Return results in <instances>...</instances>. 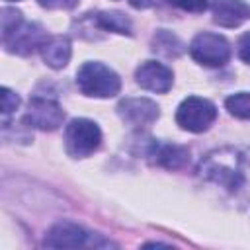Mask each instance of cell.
<instances>
[{
    "mask_svg": "<svg viewBox=\"0 0 250 250\" xmlns=\"http://www.w3.org/2000/svg\"><path fill=\"white\" fill-rule=\"evenodd\" d=\"M199 174L219 188L238 191L246 182V156L238 148L215 150L207 154L205 160H201Z\"/></svg>",
    "mask_w": 250,
    "mask_h": 250,
    "instance_id": "cell-1",
    "label": "cell"
},
{
    "mask_svg": "<svg viewBox=\"0 0 250 250\" xmlns=\"http://www.w3.org/2000/svg\"><path fill=\"white\" fill-rule=\"evenodd\" d=\"M76 86L88 98H113L121 90V80L107 64L88 61L76 72Z\"/></svg>",
    "mask_w": 250,
    "mask_h": 250,
    "instance_id": "cell-2",
    "label": "cell"
},
{
    "mask_svg": "<svg viewBox=\"0 0 250 250\" xmlns=\"http://www.w3.org/2000/svg\"><path fill=\"white\" fill-rule=\"evenodd\" d=\"M102 145V131L98 123L86 117L72 119L64 129V146L72 158H86Z\"/></svg>",
    "mask_w": 250,
    "mask_h": 250,
    "instance_id": "cell-3",
    "label": "cell"
},
{
    "mask_svg": "<svg viewBox=\"0 0 250 250\" xmlns=\"http://www.w3.org/2000/svg\"><path fill=\"white\" fill-rule=\"evenodd\" d=\"M215 119H217L215 104L205 98H199V96L186 98L176 109V123L184 131H189V133L207 131Z\"/></svg>",
    "mask_w": 250,
    "mask_h": 250,
    "instance_id": "cell-4",
    "label": "cell"
},
{
    "mask_svg": "<svg viewBox=\"0 0 250 250\" xmlns=\"http://www.w3.org/2000/svg\"><path fill=\"white\" fill-rule=\"evenodd\" d=\"M189 55L203 66H223L230 59V45L219 33H197L189 43Z\"/></svg>",
    "mask_w": 250,
    "mask_h": 250,
    "instance_id": "cell-5",
    "label": "cell"
},
{
    "mask_svg": "<svg viewBox=\"0 0 250 250\" xmlns=\"http://www.w3.org/2000/svg\"><path fill=\"white\" fill-rule=\"evenodd\" d=\"M47 37L49 35L45 33V29L39 23H29L23 20L18 21L8 31H4L8 51L16 53V55H29L35 49H41V45L45 43Z\"/></svg>",
    "mask_w": 250,
    "mask_h": 250,
    "instance_id": "cell-6",
    "label": "cell"
},
{
    "mask_svg": "<svg viewBox=\"0 0 250 250\" xmlns=\"http://www.w3.org/2000/svg\"><path fill=\"white\" fill-rule=\"evenodd\" d=\"M64 111L62 107L49 98H33L29 100L27 111L23 115V121L29 127L41 129V131H55L62 125Z\"/></svg>",
    "mask_w": 250,
    "mask_h": 250,
    "instance_id": "cell-7",
    "label": "cell"
},
{
    "mask_svg": "<svg viewBox=\"0 0 250 250\" xmlns=\"http://www.w3.org/2000/svg\"><path fill=\"white\" fill-rule=\"evenodd\" d=\"M135 80L141 88L156 94H166L174 84V72L156 61H145L135 70Z\"/></svg>",
    "mask_w": 250,
    "mask_h": 250,
    "instance_id": "cell-8",
    "label": "cell"
},
{
    "mask_svg": "<svg viewBox=\"0 0 250 250\" xmlns=\"http://www.w3.org/2000/svg\"><path fill=\"white\" fill-rule=\"evenodd\" d=\"M117 113L123 121L143 127V125L154 123L160 117V107L148 98H127V100L119 102Z\"/></svg>",
    "mask_w": 250,
    "mask_h": 250,
    "instance_id": "cell-9",
    "label": "cell"
},
{
    "mask_svg": "<svg viewBox=\"0 0 250 250\" xmlns=\"http://www.w3.org/2000/svg\"><path fill=\"white\" fill-rule=\"evenodd\" d=\"M207 6H211L213 21L221 27H238L250 14L244 0H207Z\"/></svg>",
    "mask_w": 250,
    "mask_h": 250,
    "instance_id": "cell-10",
    "label": "cell"
},
{
    "mask_svg": "<svg viewBox=\"0 0 250 250\" xmlns=\"http://www.w3.org/2000/svg\"><path fill=\"white\" fill-rule=\"evenodd\" d=\"M88 240V232L74 223H57L47 232L43 246L47 248H78Z\"/></svg>",
    "mask_w": 250,
    "mask_h": 250,
    "instance_id": "cell-11",
    "label": "cell"
},
{
    "mask_svg": "<svg viewBox=\"0 0 250 250\" xmlns=\"http://www.w3.org/2000/svg\"><path fill=\"white\" fill-rule=\"evenodd\" d=\"M39 51H41V57H43L45 64L51 66V68H62V66H66L68 61H70V55H72L70 39L66 35L47 37Z\"/></svg>",
    "mask_w": 250,
    "mask_h": 250,
    "instance_id": "cell-12",
    "label": "cell"
},
{
    "mask_svg": "<svg viewBox=\"0 0 250 250\" xmlns=\"http://www.w3.org/2000/svg\"><path fill=\"white\" fill-rule=\"evenodd\" d=\"M148 156H152V160L158 166L176 170V168H182L188 162L189 150L186 146H180V145H158V143H152L150 150H148Z\"/></svg>",
    "mask_w": 250,
    "mask_h": 250,
    "instance_id": "cell-13",
    "label": "cell"
},
{
    "mask_svg": "<svg viewBox=\"0 0 250 250\" xmlns=\"http://www.w3.org/2000/svg\"><path fill=\"white\" fill-rule=\"evenodd\" d=\"M96 25L105 29V31H113V33H121V35H131V31H133L131 20L121 12H100V14H96Z\"/></svg>",
    "mask_w": 250,
    "mask_h": 250,
    "instance_id": "cell-14",
    "label": "cell"
},
{
    "mask_svg": "<svg viewBox=\"0 0 250 250\" xmlns=\"http://www.w3.org/2000/svg\"><path fill=\"white\" fill-rule=\"evenodd\" d=\"M152 49L156 53H162L164 57H178L184 51V45L176 35H172L166 29H160L152 39Z\"/></svg>",
    "mask_w": 250,
    "mask_h": 250,
    "instance_id": "cell-15",
    "label": "cell"
},
{
    "mask_svg": "<svg viewBox=\"0 0 250 250\" xmlns=\"http://www.w3.org/2000/svg\"><path fill=\"white\" fill-rule=\"evenodd\" d=\"M225 105H227L229 113L238 117V119H248L250 117V98H248V92H238V94L229 96Z\"/></svg>",
    "mask_w": 250,
    "mask_h": 250,
    "instance_id": "cell-16",
    "label": "cell"
},
{
    "mask_svg": "<svg viewBox=\"0 0 250 250\" xmlns=\"http://www.w3.org/2000/svg\"><path fill=\"white\" fill-rule=\"evenodd\" d=\"M20 107V96L10 90L0 86V113H12Z\"/></svg>",
    "mask_w": 250,
    "mask_h": 250,
    "instance_id": "cell-17",
    "label": "cell"
},
{
    "mask_svg": "<svg viewBox=\"0 0 250 250\" xmlns=\"http://www.w3.org/2000/svg\"><path fill=\"white\" fill-rule=\"evenodd\" d=\"M166 2L191 14H201L207 10V0H166Z\"/></svg>",
    "mask_w": 250,
    "mask_h": 250,
    "instance_id": "cell-18",
    "label": "cell"
},
{
    "mask_svg": "<svg viewBox=\"0 0 250 250\" xmlns=\"http://www.w3.org/2000/svg\"><path fill=\"white\" fill-rule=\"evenodd\" d=\"M18 21H21V14L18 10H10V8L0 10V27L4 31H8L10 27H14Z\"/></svg>",
    "mask_w": 250,
    "mask_h": 250,
    "instance_id": "cell-19",
    "label": "cell"
},
{
    "mask_svg": "<svg viewBox=\"0 0 250 250\" xmlns=\"http://www.w3.org/2000/svg\"><path fill=\"white\" fill-rule=\"evenodd\" d=\"M43 8H72L76 0H39Z\"/></svg>",
    "mask_w": 250,
    "mask_h": 250,
    "instance_id": "cell-20",
    "label": "cell"
},
{
    "mask_svg": "<svg viewBox=\"0 0 250 250\" xmlns=\"http://www.w3.org/2000/svg\"><path fill=\"white\" fill-rule=\"evenodd\" d=\"M133 8H137V10H145V8H148V6H152V0H127Z\"/></svg>",
    "mask_w": 250,
    "mask_h": 250,
    "instance_id": "cell-21",
    "label": "cell"
},
{
    "mask_svg": "<svg viewBox=\"0 0 250 250\" xmlns=\"http://www.w3.org/2000/svg\"><path fill=\"white\" fill-rule=\"evenodd\" d=\"M246 41H248V35H242L240 39V59L246 62L248 61V55H246Z\"/></svg>",
    "mask_w": 250,
    "mask_h": 250,
    "instance_id": "cell-22",
    "label": "cell"
},
{
    "mask_svg": "<svg viewBox=\"0 0 250 250\" xmlns=\"http://www.w3.org/2000/svg\"><path fill=\"white\" fill-rule=\"evenodd\" d=\"M8 2H16V0H8Z\"/></svg>",
    "mask_w": 250,
    "mask_h": 250,
    "instance_id": "cell-23",
    "label": "cell"
}]
</instances>
